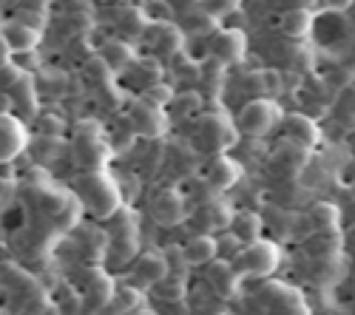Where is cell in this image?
I'll list each match as a JSON object with an SVG mask.
<instances>
[{
    "label": "cell",
    "mask_w": 355,
    "mask_h": 315,
    "mask_svg": "<svg viewBox=\"0 0 355 315\" xmlns=\"http://www.w3.org/2000/svg\"><path fill=\"white\" fill-rule=\"evenodd\" d=\"M3 43H6L9 51H32L40 43V32L12 20V23L3 26Z\"/></svg>",
    "instance_id": "4fadbf2b"
},
{
    "label": "cell",
    "mask_w": 355,
    "mask_h": 315,
    "mask_svg": "<svg viewBox=\"0 0 355 315\" xmlns=\"http://www.w3.org/2000/svg\"><path fill=\"white\" fill-rule=\"evenodd\" d=\"M182 255L188 264H211L216 259V239L211 233H199L182 247Z\"/></svg>",
    "instance_id": "9a60e30c"
},
{
    "label": "cell",
    "mask_w": 355,
    "mask_h": 315,
    "mask_svg": "<svg viewBox=\"0 0 355 315\" xmlns=\"http://www.w3.org/2000/svg\"><path fill=\"white\" fill-rule=\"evenodd\" d=\"M282 128H284V136L287 142H293V145H299V148H313L315 142H318V128L310 117H304V114H287V117L282 120Z\"/></svg>",
    "instance_id": "ba28073f"
},
{
    "label": "cell",
    "mask_w": 355,
    "mask_h": 315,
    "mask_svg": "<svg viewBox=\"0 0 355 315\" xmlns=\"http://www.w3.org/2000/svg\"><path fill=\"white\" fill-rule=\"evenodd\" d=\"M242 242L239 239H236L233 233H225V236H219L216 239V259H222V262H236V255H239L242 253Z\"/></svg>",
    "instance_id": "d4e9b609"
},
{
    "label": "cell",
    "mask_w": 355,
    "mask_h": 315,
    "mask_svg": "<svg viewBox=\"0 0 355 315\" xmlns=\"http://www.w3.org/2000/svg\"><path fill=\"white\" fill-rule=\"evenodd\" d=\"M134 276L139 284H145V287H154V284H159L168 276V259H162L157 253H145L134 267Z\"/></svg>",
    "instance_id": "5bb4252c"
},
{
    "label": "cell",
    "mask_w": 355,
    "mask_h": 315,
    "mask_svg": "<svg viewBox=\"0 0 355 315\" xmlns=\"http://www.w3.org/2000/svg\"><path fill=\"white\" fill-rule=\"evenodd\" d=\"M145 296L139 287H123V290H114L111 298H108V307L114 315H128V312H137L142 307Z\"/></svg>",
    "instance_id": "e0dca14e"
},
{
    "label": "cell",
    "mask_w": 355,
    "mask_h": 315,
    "mask_svg": "<svg viewBox=\"0 0 355 315\" xmlns=\"http://www.w3.org/2000/svg\"><path fill=\"white\" fill-rule=\"evenodd\" d=\"M211 54L222 66H233L245 57V35L239 28H222L211 40Z\"/></svg>",
    "instance_id": "5b68a950"
},
{
    "label": "cell",
    "mask_w": 355,
    "mask_h": 315,
    "mask_svg": "<svg viewBox=\"0 0 355 315\" xmlns=\"http://www.w3.org/2000/svg\"><path fill=\"white\" fill-rule=\"evenodd\" d=\"M180 43H182V37H180V32H176V28H162V37H159L154 46H159L162 51H168V57H173L176 51H180Z\"/></svg>",
    "instance_id": "f1b7e54d"
},
{
    "label": "cell",
    "mask_w": 355,
    "mask_h": 315,
    "mask_svg": "<svg viewBox=\"0 0 355 315\" xmlns=\"http://www.w3.org/2000/svg\"><path fill=\"white\" fill-rule=\"evenodd\" d=\"M26 145V131L9 114H0V162L15 159Z\"/></svg>",
    "instance_id": "8fae6325"
},
{
    "label": "cell",
    "mask_w": 355,
    "mask_h": 315,
    "mask_svg": "<svg viewBox=\"0 0 355 315\" xmlns=\"http://www.w3.org/2000/svg\"><path fill=\"white\" fill-rule=\"evenodd\" d=\"M154 219L159 224H180L185 216H188V202L180 190H162L157 199H154Z\"/></svg>",
    "instance_id": "52a82bcc"
},
{
    "label": "cell",
    "mask_w": 355,
    "mask_h": 315,
    "mask_svg": "<svg viewBox=\"0 0 355 315\" xmlns=\"http://www.w3.org/2000/svg\"><path fill=\"white\" fill-rule=\"evenodd\" d=\"M310 224L315 227V233H321V231H338L341 213L330 202H318V205L310 208Z\"/></svg>",
    "instance_id": "44dd1931"
},
{
    "label": "cell",
    "mask_w": 355,
    "mask_h": 315,
    "mask_svg": "<svg viewBox=\"0 0 355 315\" xmlns=\"http://www.w3.org/2000/svg\"><path fill=\"white\" fill-rule=\"evenodd\" d=\"M199 142H202V148H208V151H225L236 142V128L222 114H208V117L199 123Z\"/></svg>",
    "instance_id": "277c9868"
},
{
    "label": "cell",
    "mask_w": 355,
    "mask_h": 315,
    "mask_svg": "<svg viewBox=\"0 0 355 315\" xmlns=\"http://www.w3.org/2000/svg\"><path fill=\"white\" fill-rule=\"evenodd\" d=\"M208 284L219 298L227 301V298H233L236 293H239V270H236L230 262L214 259L208 264Z\"/></svg>",
    "instance_id": "8992f818"
},
{
    "label": "cell",
    "mask_w": 355,
    "mask_h": 315,
    "mask_svg": "<svg viewBox=\"0 0 355 315\" xmlns=\"http://www.w3.org/2000/svg\"><path fill=\"white\" fill-rule=\"evenodd\" d=\"M341 250V233L338 231H321L307 242V253L315 259H333Z\"/></svg>",
    "instance_id": "ac0fdd59"
},
{
    "label": "cell",
    "mask_w": 355,
    "mask_h": 315,
    "mask_svg": "<svg viewBox=\"0 0 355 315\" xmlns=\"http://www.w3.org/2000/svg\"><path fill=\"white\" fill-rule=\"evenodd\" d=\"M145 94H142V100L145 102H151V105H157V108H168V102L173 100V89L171 85H165V82H154V85H148V89H142Z\"/></svg>",
    "instance_id": "cb8c5ba5"
},
{
    "label": "cell",
    "mask_w": 355,
    "mask_h": 315,
    "mask_svg": "<svg viewBox=\"0 0 355 315\" xmlns=\"http://www.w3.org/2000/svg\"><path fill=\"white\" fill-rule=\"evenodd\" d=\"M261 216L259 213H253V210H239V213H233V219H230V227L227 231L239 239L242 244H253V242H259L261 239Z\"/></svg>",
    "instance_id": "7c38bea8"
},
{
    "label": "cell",
    "mask_w": 355,
    "mask_h": 315,
    "mask_svg": "<svg viewBox=\"0 0 355 315\" xmlns=\"http://www.w3.org/2000/svg\"><path fill=\"white\" fill-rule=\"evenodd\" d=\"M168 105L176 117H188V114H196L202 108V97L196 91H180V94H173V100Z\"/></svg>",
    "instance_id": "603a6c76"
},
{
    "label": "cell",
    "mask_w": 355,
    "mask_h": 315,
    "mask_svg": "<svg viewBox=\"0 0 355 315\" xmlns=\"http://www.w3.org/2000/svg\"><path fill=\"white\" fill-rule=\"evenodd\" d=\"M100 60H103L111 71H123V69L131 66L134 51H131V46L123 43V40H108L105 48H103V57H100Z\"/></svg>",
    "instance_id": "d6986e66"
},
{
    "label": "cell",
    "mask_w": 355,
    "mask_h": 315,
    "mask_svg": "<svg viewBox=\"0 0 355 315\" xmlns=\"http://www.w3.org/2000/svg\"><path fill=\"white\" fill-rule=\"evenodd\" d=\"M282 123V111L273 100H250L239 111V131L248 136H264Z\"/></svg>",
    "instance_id": "7a4b0ae2"
},
{
    "label": "cell",
    "mask_w": 355,
    "mask_h": 315,
    "mask_svg": "<svg viewBox=\"0 0 355 315\" xmlns=\"http://www.w3.org/2000/svg\"><path fill=\"white\" fill-rule=\"evenodd\" d=\"M17 9H28V12H43V15H46V9H49V0H20V3H17Z\"/></svg>",
    "instance_id": "f546056e"
},
{
    "label": "cell",
    "mask_w": 355,
    "mask_h": 315,
    "mask_svg": "<svg viewBox=\"0 0 355 315\" xmlns=\"http://www.w3.org/2000/svg\"><path fill=\"white\" fill-rule=\"evenodd\" d=\"M282 32L293 40H302L313 32V9H287L282 15Z\"/></svg>",
    "instance_id": "2e32d148"
},
{
    "label": "cell",
    "mask_w": 355,
    "mask_h": 315,
    "mask_svg": "<svg viewBox=\"0 0 355 315\" xmlns=\"http://www.w3.org/2000/svg\"><path fill=\"white\" fill-rule=\"evenodd\" d=\"M233 208L227 202H205L202 208V222L208 231H227L230 227V219H233Z\"/></svg>",
    "instance_id": "ffe728a7"
},
{
    "label": "cell",
    "mask_w": 355,
    "mask_h": 315,
    "mask_svg": "<svg viewBox=\"0 0 355 315\" xmlns=\"http://www.w3.org/2000/svg\"><path fill=\"white\" fill-rule=\"evenodd\" d=\"M83 202L92 208L97 216H111L116 210V202H120V196H116V188L100 177V174H88L85 182H83Z\"/></svg>",
    "instance_id": "3957f363"
},
{
    "label": "cell",
    "mask_w": 355,
    "mask_h": 315,
    "mask_svg": "<svg viewBox=\"0 0 355 315\" xmlns=\"http://www.w3.org/2000/svg\"><path fill=\"white\" fill-rule=\"evenodd\" d=\"M279 259H282V250L273 242L259 239V242L242 247V253L236 255V264L233 267L239 270V273L256 276V278H268L270 273H276Z\"/></svg>",
    "instance_id": "6da1fadb"
},
{
    "label": "cell",
    "mask_w": 355,
    "mask_h": 315,
    "mask_svg": "<svg viewBox=\"0 0 355 315\" xmlns=\"http://www.w3.org/2000/svg\"><path fill=\"white\" fill-rule=\"evenodd\" d=\"M242 177V168L236 165L227 156H214V162L205 170V182H208L211 190H230Z\"/></svg>",
    "instance_id": "30bf717a"
},
{
    "label": "cell",
    "mask_w": 355,
    "mask_h": 315,
    "mask_svg": "<svg viewBox=\"0 0 355 315\" xmlns=\"http://www.w3.org/2000/svg\"><path fill=\"white\" fill-rule=\"evenodd\" d=\"M293 9H313L315 6V0H290Z\"/></svg>",
    "instance_id": "1f68e13d"
},
{
    "label": "cell",
    "mask_w": 355,
    "mask_h": 315,
    "mask_svg": "<svg viewBox=\"0 0 355 315\" xmlns=\"http://www.w3.org/2000/svg\"><path fill=\"white\" fill-rule=\"evenodd\" d=\"M321 3L327 6V9H347V6L352 3V0H321Z\"/></svg>",
    "instance_id": "4dcf8cb0"
},
{
    "label": "cell",
    "mask_w": 355,
    "mask_h": 315,
    "mask_svg": "<svg viewBox=\"0 0 355 315\" xmlns=\"http://www.w3.org/2000/svg\"><path fill=\"white\" fill-rule=\"evenodd\" d=\"M165 108H157V105H151V102H145V100H139L134 108H131V123H134V128L139 131V134H145V136H159L162 131H165V114H162Z\"/></svg>",
    "instance_id": "9c48e42d"
},
{
    "label": "cell",
    "mask_w": 355,
    "mask_h": 315,
    "mask_svg": "<svg viewBox=\"0 0 355 315\" xmlns=\"http://www.w3.org/2000/svg\"><path fill=\"white\" fill-rule=\"evenodd\" d=\"M219 26V17H214L211 12H188L185 15V28L191 35H214Z\"/></svg>",
    "instance_id": "7402d4cb"
},
{
    "label": "cell",
    "mask_w": 355,
    "mask_h": 315,
    "mask_svg": "<svg viewBox=\"0 0 355 315\" xmlns=\"http://www.w3.org/2000/svg\"><path fill=\"white\" fill-rule=\"evenodd\" d=\"M15 20L28 26V28H35V32H43V26H46V15L43 12H28V9H17Z\"/></svg>",
    "instance_id": "83f0119b"
},
{
    "label": "cell",
    "mask_w": 355,
    "mask_h": 315,
    "mask_svg": "<svg viewBox=\"0 0 355 315\" xmlns=\"http://www.w3.org/2000/svg\"><path fill=\"white\" fill-rule=\"evenodd\" d=\"M159 284H162V298H165V301H180V298L185 296V281H182V278H173L171 273H168Z\"/></svg>",
    "instance_id": "4316f807"
},
{
    "label": "cell",
    "mask_w": 355,
    "mask_h": 315,
    "mask_svg": "<svg viewBox=\"0 0 355 315\" xmlns=\"http://www.w3.org/2000/svg\"><path fill=\"white\" fill-rule=\"evenodd\" d=\"M134 77H137L139 85L145 82V89H148V85H154V82H162V69H159L157 60H142V63H137Z\"/></svg>",
    "instance_id": "484cf974"
},
{
    "label": "cell",
    "mask_w": 355,
    "mask_h": 315,
    "mask_svg": "<svg viewBox=\"0 0 355 315\" xmlns=\"http://www.w3.org/2000/svg\"><path fill=\"white\" fill-rule=\"evenodd\" d=\"M227 3H236V0H227Z\"/></svg>",
    "instance_id": "d6a6232c"
}]
</instances>
